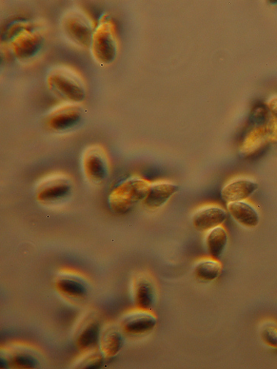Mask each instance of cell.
<instances>
[{
	"label": "cell",
	"instance_id": "14",
	"mask_svg": "<svg viewBox=\"0 0 277 369\" xmlns=\"http://www.w3.org/2000/svg\"><path fill=\"white\" fill-rule=\"evenodd\" d=\"M206 245L211 259L219 261L228 244L226 230L221 226L207 232Z\"/></svg>",
	"mask_w": 277,
	"mask_h": 369
},
{
	"label": "cell",
	"instance_id": "20",
	"mask_svg": "<svg viewBox=\"0 0 277 369\" xmlns=\"http://www.w3.org/2000/svg\"><path fill=\"white\" fill-rule=\"evenodd\" d=\"M260 336L267 347L277 349V322L273 320L263 321L260 327Z\"/></svg>",
	"mask_w": 277,
	"mask_h": 369
},
{
	"label": "cell",
	"instance_id": "5",
	"mask_svg": "<svg viewBox=\"0 0 277 369\" xmlns=\"http://www.w3.org/2000/svg\"><path fill=\"white\" fill-rule=\"evenodd\" d=\"M73 180L64 172H53L39 180L35 188L36 199L43 204L54 203L70 195Z\"/></svg>",
	"mask_w": 277,
	"mask_h": 369
},
{
	"label": "cell",
	"instance_id": "9",
	"mask_svg": "<svg viewBox=\"0 0 277 369\" xmlns=\"http://www.w3.org/2000/svg\"><path fill=\"white\" fill-rule=\"evenodd\" d=\"M227 219V212L221 207L208 205L197 210L192 217L194 227L200 232H209L221 226Z\"/></svg>",
	"mask_w": 277,
	"mask_h": 369
},
{
	"label": "cell",
	"instance_id": "6",
	"mask_svg": "<svg viewBox=\"0 0 277 369\" xmlns=\"http://www.w3.org/2000/svg\"><path fill=\"white\" fill-rule=\"evenodd\" d=\"M62 27L71 42L81 48H90L95 27L85 12L79 9L69 11L63 18Z\"/></svg>",
	"mask_w": 277,
	"mask_h": 369
},
{
	"label": "cell",
	"instance_id": "3",
	"mask_svg": "<svg viewBox=\"0 0 277 369\" xmlns=\"http://www.w3.org/2000/svg\"><path fill=\"white\" fill-rule=\"evenodd\" d=\"M7 40L12 53L22 60L35 56L43 44L42 33L26 23H17L11 26L7 32Z\"/></svg>",
	"mask_w": 277,
	"mask_h": 369
},
{
	"label": "cell",
	"instance_id": "10",
	"mask_svg": "<svg viewBox=\"0 0 277 369\" xmlns=\"http://www.w3.org/2000/svg\"><path fill=\"white\" fill-rule=\"evenodd\" d=\"M178 189L179 187L168 182L151 183L143 203L149 209H160L168 202Z\"/></svg>",
	"mask_w": 277,
	"mask_h": 369
},
{
	"label": "cell",
	"instance_id": "13",
	"mask_svg": "<svg viewBox=\"0 0 277 369\" xmlns=\"http://www.w3.org/2000/svg\"><path fill=\"white\" fill-rule=\"evenodd\" d=\"M157 324L156 318L148 311L132 316L123 324L124 331L130 336H142L150 333Z\"/></svg>",
	"mask_w": 277,
	"mask_h": 369
},
{
	"label": "cell",
	"instance_id": "23",
	"mask_svg": "<svg viewBox=\"0 0 277 369\" xmlns=\"http://www.w3.org/2000/svg\"><path fill=\"white\" fill-rule=\"evenodd\" d=\"M268 108L274 118L277 120V97H273L268 102Z\"/></svg>",
	"mask_w": 277,
	"mask_h": 369
},
{
	"label": "cell",
	"instance_id": "18",
	"mask_svg": "<svg viewBox=\"0 0 277 369\" xmlns=\"http://www.w3.org/2000/svg\"><path fill=\"white\" fill-rule=\"evenodd\" d=\"M123 345L122 336L116 332L106 333L101 342L102 351L107 358L114 357L120 351Z\"/></svg>",
	"mask_w": 277,
	"mask_h": 369
},
{
	"label": "cell",
	"instance_id": "22",
	"mask_svg": "<svg viewBox=\"0 0 277 369\" xmlns=\"http://www.w3.org/2000/svg\"><path fill=\"white\" fill-rule=\"evenodd\" d=\"M103 358L101 355H94L90 358L85 365L86 368H98L102 366Z\"/></svg>",
	"mask_w": 277,
	"mask_h": 369
},
{
	"label": "cell",
	"instance_id": "7",
	"mask_svg": "<svg viewBox=\"0 0 277 369\" xmlns=\"http://www.w3.org/2000/svg\"><path fill=\"white\" fill-rule=\"evenodd\" d=\"M84 176L92 185H100L108 178L110 163L106 150L100 145H91L82 155Z\"/></svg>",
	"mask_w": 277,
	"mask_h": 369
},
{
	"label": "cell",
	"instance_id": "2",
	"mask_svg": "<svg viewBox=\"0 0 277 369\" xmlns=\"http://www.w3.org/2000/svg\"><path fill=\"white\" fill-rule=\"evenodd\" d=\"M151 182L137 176H131L117 185L110 193L108 204L118 215L127 214L137 203L144 202Z\"/></svg>",
	"mask_w": 277,
	"mask_h": 369
},
{
	"label": "cell",
	"instance_id": "4",
	"mask_svg": "<svg viewBox=\"0 0 277 369\" xmlns=\"http://www.w3.org/2000/svg\"><path fill=\"white\" fill-rule=\"evenodd\" d=\"M90 50L95 61L98 63L109 65L115 59L117 51L115 26L106 15L102 17L100 24L95 26Z\"/></svg>",
	"mask_w": 277,
	"mask_h": 369
},
{
	"label": "cell",
	"instance_id": "15",
	"mask_svg": "<svg viewBox=\"0 0 277 369\" xmlns=\"http://www.w3.org/2000/svg\"><path fill=\"white\" fill-rule=\"evenodd\" d=\"M223 266L219 261L213 259H202L197 263L194 273L195 277L202 282H212L220 277Z\"/></svg>",
	"mask_w": 277,
	"mask_h": 369
},
{
	"label": "cell",
	"instance_id": "19",
	"mask_svg": "<svg viewBox=\"0 0 277 369\" xmlns=\"http://www.w3.org/2000/svg\"><path fill=\"white\" fill-rule=\"evenodd\" d=\"M56 286L59 293L73 298H81L85 296L86 293L85 287L80 283L73 280L58 281L56 284Z\"/></svg>",
	"mask_w": 277,
	"mask_h": 369
},
{
	"label": "cell",
	"instance_id": "17",
	"mask_svg": "<svg viewBox=\"0 0 277 369\" xmlns=\"http://www.w3.org/2000/svg\"><path fill=\"white\" fill-rule=\"evenodd\" d=\"M100 337V325L93 323L87 326L79 335L76 345L79 350L86 352L90 350L98 343Z\"/></svg>",
	"mask_w": 277,
	"mask_h": 369
},
{
	"label": "cell",
	"instance_id": "11",
	"mask_svg": "<svg viewBox=\"0 0 277 369\" xmlns=\"http://www.w3.org/2000/svg\"><path fill=\"white\" fill-rule=\"evenodd\" d=\"M258 188V184L250 180H236L223 188L221 197L228 204L244 202L252 196Z\"/></svg>",
	"mask_w": 277,
	"mask_h": 369
},
{
	"label": "cell",
	"instance_id": "12",
	"mask_svg": "<svg viewBox=\"0 0 277 369\" xmlns=\"http://www.w3.org/2000/svg\"><path fill=\"white\" fill-rule=\"evenodd\" d=\"M227 210L233 219L244 227L255 228L260 223L258 212L246 201L229 203Z\"/></svg>",
	"mask_w": 277,
	"mask_h": 369
},
{
	"label": "cell",
	"instance_id": "21",
	"mask_svg": "<svg viewBox=\"0 0 277 369\" xmlns=\"http://www.w3.org/2000/svg\"><path fill=\"white\" fill-rule=\"evenodd\" d=\"M14 365L21 368H33L35 367V361L33 358L26 355H18L13 359Z\"/></svg>",
	"mask_w": 277,
	"mask_h": 369
},
{
	"label": "cell",
	"instance_id": "8",
	"mask_svg": "<svg viewBox=\"0 0 277 369\" xmlns=\"http://www.w3.org/2000/svg\"><path fill=\"white\" fill-rule=\"evenodd\" d=\"M83 118L78 105L66 103L53 110L47 118V126L52 130L63 132L75 127Z\"/></svg>",
	"mask_w": 277,
	"mask_h": 369
},
{
	"label": "cell",
	"instance_id": "16",
	"mask_svg": "<svg viewBox=\"0 0 277 369\" xmlns=\"http://www.w3.org/2000/svg\"><path fill=\"white\" fill-rule=\"evenodd\" d=\"M155 301V291L146 279L138 281L135 286V302L138 310L149 311Z\"/></svg>",
	"mask_w": 277,
	"mask_h": 369
},
{
	"label": "cell",
	"instance_id": "1",
	"mask_svg": "<svg viewBox=\"0 0 277 369\" xmlns=\"http://www.w3.org/2000/svg\"><path fill=\"white\" fill-rule=\"evenodd\" d=\"M46 82L48 89L66 103L78 105L85 99L86 88L83 79L71 68H53L48 74Z\"/></svg>",
	"mask_w": 277,
	"mask_h": 369
}]
</instances>
